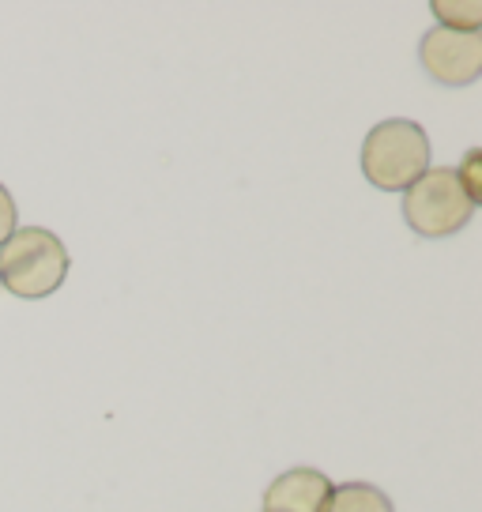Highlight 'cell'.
<instances>
[{"instance_id":"cell-4","label":"cell","mask_w":482,"mask_h":512,"mask_svg":"<svg viewBox=\"0 0 482 512\" xmlns=\"http://www.w3.org/2000/svg\"><path fill=\"white\" fill-rule=\"evenodd\" d=\"M422 68L437 83H464L479 80L482 72V31H452V27H434L422 38Z\"/></svg>"},{"instance_id":"cell-2","label":"cell","mask_w":482,"mask_h":512,"mask_svg":"<svg viewBox=\"0 0 482 512\" xmlns=\"http://www.w3.org/2000/svg\"><path fill=\"white\" fill-rule=\"evenodd\" d=\"M362 170L377 189H407L430 170V140L407 117L381 121L362 144Z\"/></svg>"},{"instance_id":"cell-6","label":"cell","mask_w":482,"mask_h":512,"mask_svg":"<svg viewBox=\"0 0 482 512\" xmlns=\"http://www.w3.org/2000/svg\"><path fill=\"white\" fill-rule=\"evenodd\" d=\"M321 512H392V501L370 482H347L328 494Z\"/></svg>"},{"instance_id":"cell-9","label":"cell","mask_w":482,"mask_h":512,"mask_svg":"<svg viewBox=\"0 0 482 512\" xmlns=\"http://www.w3.org/2000/svg\"><path fill=\"white\" fill-rule=\"evenodd\" d=\"M16 234V204H12V196L8 189L0 185V245Z\"/></svg>"},{"instance_id":"cell-3","label":"cell","mask_w":482,"mask_h":512,"mask_svg":"<svg viewBox=\"0 0 482 512\" xmlns=\"http://www.w3.org/2000/svg\"><path fill=\"white\" fill-rule=\"evenodd\" d=\"M475 204L467 200L456 170H426L415 185L403 189V219L415 234L445 238L471 219Z\"/></svg>"},{"instance_id":"cell-7","label":"cell","mask_w":482,"mask_h":512,"mask_svg":"<svg viewBox=\"0 0 482 512\" xmlns=\"http://www.w3.org/2000/svg\"><path fill=\"white\" fill-rule=\"evenodd\" d=\"M434 12L441 16V27L452 31H482V4L479 0H437Z\"/></svg>"},{"instance_id":"cell-8","label":"cell","mask_w":482,"mask_h":512,"mask_svg":"<svg viewBox=\"0 0 482 512\" xmlns=\"http://www.w3.org/2000/svg\"><path fill=\"white\" fill-rule=\"evenodd\" d=\"M456 177H460V185H464L467 200H471V204H479V196H482V155L479 151H471V155H467L464 170H456Z\"/></svg>"},{"instance_id":"cell-1","label":"cell","mask_w":482,"mask_h":512,"mask_svg":"<svg viewBox=\"0 0 482 512\" xmlns=\"http://www.w3.org/2000/svg\"><path fill=\"white\" fill-rule=\"evenodd\" d=\"M68 249L42 226L16 230L0 245V279L19 298H46L65 283Z\"/></svg>"},{"instance_id":"cell-5","label":"cell","mask_w":482,"mask_h":512,"mask_svg":"<svg viewBox=\"0 0 482 512\" xmlns=\"http://www.w3.org/2000/svg\"><path fill=\"white\" fill-rule=\"evenodd\" d=\"M332 494V482L313 467H294L268 486L264 512H321Z\"/></svg>"}]
</instances>
